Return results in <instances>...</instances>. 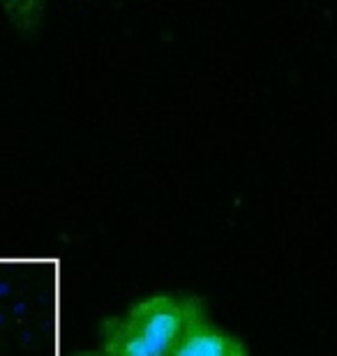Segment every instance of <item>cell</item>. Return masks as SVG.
I'll use <instances>...</instances> for the list:
<instances>
[{"instance_id": "obj_1", "label": "cell", "mask_w": 337, "mask_h": 356, "mask_svg": "<svg viewBox=\"0 0 337 356\" xmlns=\"http://www.w3.org/2000/svg\"><path fill=\"white\" fill-rule=\"evenodd\" d=\"M204 303L195 296L155 294L102 324V350L109 356H174Z\"/></svg>"}, {"instance_id": "obj_2", "label": "cell", "mask_w": 337, "mask_h": 356, "mask_svg": "<svg viewBox=\"0 0 337 356\" xmlns=\"http://www.w3.org/2000/svg\"><path fill=\"white\" fill-rule=\"evenodd\" d=\"M174 356H249L240 338L220 331L204 312L192 319Z\"/></svg>"}, {"instance_id": "obj_3", "label": "cell", "mask_w": 337, "mask_h": 356, "mask_svg": "<svg viewBox=\"0 0 337 356\" xmlns=\"http://www.w3.org/2000/svg\"><path fill=\"white\" fill-rule=\"evenodd\" d=\"M0 3H3V10L7 19H10V24L19 33L33 35L42 28L47 0H0Z\"/></svg>"}, {"instance_id": "obj_4", "label": "cell", "mask_w": 337, "mask_h": 356, "mask_svg": "<svg viewBox=\"0 0 337 356\" xmlns=\"http://www.w3.org/2000/svg\"><path fill=\"white\" fill-rule=\"evenodd\" d=\"M69 356H109L104 350H99V352H79V354H69Z\"/></svg>"}]
</instances>
